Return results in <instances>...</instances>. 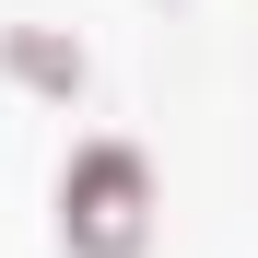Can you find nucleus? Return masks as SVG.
<instances>
[{"label": "nucleus", "instance_id": "obj_1", "mask_svg": "<svg viewBox=\"0 0 258 258\" xmlns=\"http://www.w3.org/2000/svg\"><path fill=\"white\" fill-rule=\"evenodd\" d=\"M47 223H59V258H153L164 246V176H153V153L129 129H82L59 153Z\"/></svg>", "mask_w": 258, "mask_h": 258}, {"label": "nucleus", "instance_id": "obj_2", "mask_svg": "<svg viewBox=\"0 0 258 258\" xmlns=\"http://www.w3.org/2000/svg\"><path fill=\"white\" fill-rule=\"evenodd\" d=\"M0 82L35 94V106H82L94 59H82V35H59V24H0Z\"/></svg>", "mask_w": 258, "mask_h": 258}]
</instances>
